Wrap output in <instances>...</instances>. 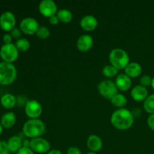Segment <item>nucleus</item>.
<instances>
[{
	"label": "nucleus",
	"instance_id": "2",
	"mask_svg": "<svg viewBox=\"0 0 154 154\" xmlns=\"http://www.w3.org/2000/svg\"><path fill=\"white\" fill-rule=\"evenodd\" d=\"M46 131V126L42 120L39 119H29L25 122L23 126L22 132L28 138H35L44 135Z\"/></svg>",
	"mask_w": 154,
	"mask_h": 154
},
{
	"label": "nucleus",
	"instance_id": "39",
	"mask_svg": "<svg viewBox=\"0 0 154 154\" xmlns=\"http://www.w3.org/2000/svg\"><path fill=\"white\" fill-rule=\"evenodd\" d=\"M3 132V126L1 124V123H0V135H1V134Z\"/></svg>",
	"mask_w": 154,
	"mask_h": 154
},
{
	"label": "nucleus",
	"instance_id": "42",
	"mask_svg": "<svg viewBox=\"0 0 154 154\" xmlns=\"http://www.w3.org/2000/svg\"><path fill=\"white\" fill-rule=\"evenodd\" d=\"M5 154H11V153H10V152H8V153H5Z\"/></svg>",
	"mask_w": 154,
	"mask_h": 154
},
{
	"label": "nucleus",
	"instance_id": "38",
	"mask_svg": "<svg viewBox=\"0 0 154 154\" xmlns=\"http://www.w3.org/2000/svg\"><path fill=\"white\" fill-rule=\"evenodd\" d=\"M47 154H63L62 153V151H60V150H57V149H52V150H50Z\"/></svg>",
	"mask_w": 154,
	"mask_h": 154
},
{
	"label": "nucleus",
	"instance_id": "23",
	"mask_svg": "<svg viewBox=\"0 0 154 154\" xmlns=\"http://www.w3.org/2000/svg\"><path fill=\"white\" fill-rule=\"evenodd\" d=\"M14 45L19 52H25L30 48L29 42L28 39L25 38H21L17 40Z\"/></svg>",
	"mask_w": 154,
	"mask_h": 154
},
{
	"label": "nucleus",
	"instance_id": "9",
	"mask_svg": "<svg viewBox=\"0 0 154 154\" xmlns=\"http://www.w3.org/2000/svg\"><path fill=\"white\" fill-rule=\"evenodd\" d=\"M24 111L29 119H38L42 114V106L37 100H29L24 107Z\"/></svg>",
	"mask_w": 154,
	"mask_h": 154
},
{
	"label": "nucleus",
	"instance_id": "8",
	"mask_svg": "<svg viewBox=\"0 0 154 154\" xmlns=\"http://www.w3.org/2000/svg\"><path fill=\"white\" fill-rule=\"evenodd\" d=\"M38 28L39 25L38 21L31 17L23 18L20 23V29L22 32L29 35H32L35 34Z\"/></svg>",
	"mask_w": 154,
	"mask_h": 154
},
{
	"label": "nucleus",
	"instance_id": "17",
	"mask_svg": "<svg viewBox=\"0 0 154 154\" xmlns=\"http://www.w3.org/2000/svg\"><path fill=\"white\" fill-rule=\"evenodd\" d=\"M141 72H142V67L139 63L136 62L129 63L128 66L125 68V74L131 78L140 76Z\"/></svg>",
	"mask_w": 154,
	"mask_h": 154
},
{
	"label": "nucleus",
	"instance_id": "40",
	"mask_svg": "<svg viewBox=\"0 0 154 154\" xmlns=\"http://www.w3.org/2000/svg\"><path fill=\"white\" fill-rule=\"evenodd\" d=\"M151 87H152V88L154 90V77L153 78H152V83H151Z\"/></svg>",
	"mask_w": 154,
	"mask_h": 154
},
{
	"label": "nucleus",
	"instance_id": "6",
	"mask_svg": "<svg viewBox=\"0 0 154 154\" xmlns=\"http://www.w3.org/2000/svg\"><path fill=\"white\" fill-rule=\"evenodd\" d=\"M98 90L102 96L108 99H111L117 94V89L115 82L111 80H104L101 81L98 85Z\"/></svg>",
	"mask_w": 154,
	"mask_h": 154
},
{
	"label": "nucleus",
	"instance_id": "18",
	"mask_svg": "<svg viewBox=\"0 0 154 154\" xmlns=\"http://www.w3.org/2000/svg\"><path fill=\"white\" fill-rule=\"evenodd\" d=\"M8 147L10 153H17L23 147V140L18 135H13L7 141Z\"/></svg>",
	"mask_w": 154,
	"mask_h": 154
},
{
	"label": "nucleus",
	"instance_id": "3",
	"mask_svg": "<svg viewBox=\"0 0 154 154\" xmlns=\"http://www.w3.org/2000/svg\"><path fill=\"white\" fill-rule=\"evenodd\" d=\"M17 76V71L13 63H0V84L8 86L13 84Z\"/></svg>",
	"mask_w": 154,
	"mask_h": 154
},
{
	"label": "nucleus",
	"instance_id": "33",
	"mask_svg": "<svg viewBox=\"0 0 154 154\" xmlns=\"http://www.w3.org/2000/svg\"><path fill=\"white\" fill-rule=\"evenodd\" d=\"M147 125L151 130L154 131V114L149 115L147 118Z\"/></svg>",
	"mask_w": 154,
	"mask_h": 154
},
{
	"label": "nucleus",
	"instance_id": "12",
	"mask_svg": "<svg viewBox=\"0 0 154 154\" xmlns=\"http://www.w3.org/2000/svg\"><path fill=\"white\" fill-rule=\"evenodd\" d=\"M81 27L86 32H92L98 26V20L93 15H85L80 21Z\"/></svg>",
	"mask_w": 154,
	"mask_h": 154
},
{
	"label": "nucleus",
	"instance_id": "25",
	"mask_svg": "<svg viewBox=\"0 0 154 154\" xmlns=\"http://www.w3.org/2000/svg\"><path fill=\"white\" fill-rule=\"evenodd\" d=\"M117 72H118V69H116L114 66H113L111 64L106 65L102 69V74H103V75L108 78L116 76L117 75Z\"/></svg>",
	"mask_w": 154,
	"mask_h": 154
},
{
	"label": "nucleus",
	"instance_id": "13",
	"mask_svg": "<svg viewBox=\"0 0 154 154\" xmlns=\"http://www.w3.org/2000/svg\"><path fill=\"white\" fill-rule=\"evenodd\" d=\"M77 48L81 52H87L92 48L93 45V39L90 35H82L77 41Z\"/></svg>",
	"mask_w": 154,
	"mask_h": 154
},
{
	"label": "nucleus",
	"instance_id": "16",
	"mask_svg": "<svg viewBox=\"0 0 154 154\" xmlns=\"http://www.w3.org/2000/svg\"><path fill=\"white\" fill-rule=\"evenodd\" d=\"M87 146L91 152L98 153L102 150L103 143L100 137L96 135H91L87 138Z\"/></svg>",
	"mask_w": 154,
	"mask_h": 154
},
{
	"label": "nucleus",
	"instance_id": "34",
	"mask_svg": "<svg viewBox=\"0 0 154 154\" xmlns=\"http://www.w3.org/2000/svg\"><path fill=\"white\" fill-rule=\"evenodd\" d=\"M67 154H83L81 150L76 147H70L67 150Z\"/></svg>",
	"mask_w": 154,
	"mask_h": 154
},
{
	"label": "nucleus",
	"instance_id": "7",
	"mask_svg": "<svg viewBox=\"0 0 154 154\" xmlns=\"http://www.w3.org/2000/svg\"><path fill=\"white\" fill-rule=\"evenodd\" d=\"M29 147L34 151V153H48L51 150V144L48 140L42 137H38L30 140Z\"/></svg>",
	"mask_w": 154,
	"mask_h": 154
},
{
	"label": "nucleus",
	"instance_id": "19",
	"mask_svg": "<svg viewBox=\"0 0 154 154\" xmlns=\"http://www.w3.org/2000/svg\"><path fill=\"white\" fill-rule=\"evenodd\" d=\"M17 121V117L15 114L12 111L6 112L1 117V124L2 125L3 128L5 129H11L15 125Z\"/></svg>",
	"mask_w": 154,
	"mask_h": 154
},
{
	"label": "nucleus",
	"instance_id": "30",
	"mask_svg": "<svg viewBox=\"0 0 154 154\" xmlns=\"http://www.w3.org/2000/svg\"><path fill=\"white\" fill-rule=\"evenodd\" d=\"M28 102L29 100L25 96H19L17 98V105H21V106L24 105V107H25V105H26Z\"/></svg>",
	"mask_w": 154,
	"mask_h": 154
},
{
	"label": "nucleus",
	"instance_id": "11",
	"mask_svg": "<svg viewBox=\"0 0 154 154\" xmlns=\"http://www.w3.org/2000/svg\"><path fill=\"white\" fill-rule=\"evenodd\" d=\"M16 25V17L12 12L7 11L0 15V28L5 32H11Z\"/></svg>",
	"mask_w": 154,
	"mask_h": 154
},
{
	"label": "nucleus",
	"instance_id": "26",
	"mask_svg": "<svg viewBox=\"0 0 154 154\" xmlns=\"http://www.w3.org/2000/svg\"><path fill=\"white\" fill-rule=\"evenodd\" d=\"M35 35L38 38L47 39L48 38H49L50 35H51V32H50L49 29L48 27L45 26H39V28L38 29Z\"/></svg>",
	"mask_w": 154,
	"mask_h": 154
},
{
	"label": "nucleus",
	"instance_id": "1",
	"mask_svg": "<svg viewBox=\"0 0 154 154\" xmlns=\"http://www.w3.org/2000/svg\"><path fill=\"white\" fill-rule=\"evenodd\" d=\"M134 117L131 111L126 108H118L114 111L111 117V123L114 128L119 130L130 129L134 123Z\"/></svg>",
	"mask_w": 154,
	"mask_h": 154
},
{
	"label": "nucleus",
	"instance_id": "14",
	"mask_svg": "<svg viewBox=\"0 0 154 154\" xmlns=\"http://www.w3.org/2000/svg\"><path fill=\"white\" fill-rule=\"evenodd\" d=\"M115 84L117 89L120 91H127L132 87V78H129L125 73L120 74L116 78Z\"/></svg>",
	"mask_w": 154,
	"mask_h": 154
},
{
	"label": "nucleus",
	"instance_id": "4",
	"mask_svg": "<svg viewBox=\"0 0 154 154\" xmlns=\"http://www.w3.org/2000/svg\"><path fill=\"white\" fill-rule=\"evenodd\" d=\"M109 60L111 65L118 70H120L125 69V68L128 66L130 58L127 52L123 49L114 48L110 52Z\"/></svg>",
	"mask_w": 154,
	"mask_h": 154
},
{
	"label": "nucleus",
	"instance_id": "20",
	"mask_svg": "<svg viewBox=\"0 0 154 154\" xmlns=\"http://www.w3.org/2000/svg\"><path fill=\"white\" fill-rule=\"evenodd\" d=\"M0 102L5 109H11L17 105V98L13 94L5 93L1 97Z\"/></svg>",
	"mask_w": 154,
	"mask_h": 154
},
{
	"label": "nucleus",
	"instance_id": "31",
	"mask_svg": "<svg viewBox=\"0 0 154 154\" xmlns=\"http://www.w3.org/2000/svg\"><path fill=\"white\" fill-rule=\"evenodd\" d=\"M17 154H35V153L30 147H22L18 150Z\"/></svg>",
	"mask_w": 154,
	"mask_h": 154
},
{
	"label": "nucleus",
	"instance_id": "10",
	"mask_svg": "<svg viewBox=\"0 0 154 154\" xmlns=\"http://www.w3.org/2000/svg\"><path fill=\"white\" fill-rule=\"evenodd\" d=\"M38 11L45 17H51L56 15L58 11L57 4L53 0H43L38 5Z\"/></svg>",
	"mask_w": 154,
	"mask_h": 154
},
{
	"label": "nucleus",
	"instance_id": "22",
	"mask_svg": "<svg viewBox=\"0 0 154 154\" xmlns=\"http://www.w3.org/2000/svg\"><path fill=\"white\" fill-rule=\"evenodd\" d=\"M57 16L58 17L60 21L64 23H68L71 22L73 18V14H72V11L66 8L59 10L57 11Z\"/></svg>",
	"mask_w": 154,
	"mask_h": 154
},
{
	"label": "nucleus",
	"instance_id": "41",
	"mask_svg": "<svg viewBox=\"0 0 154 154\" xmlns=\"http://www.w3.org/2000/svg\"><path fill=\"white\" fill-rule=\"evenodd\" d=\"M86 154H97V153H95V152H89V153H86Z\"/></svg>",
	"mask_w": 154,
	"mask_h": 154
},
{
	"label": "nucleus",
	"instance_id": "35",
	"mask_svg": "<svg viewBox=\"0 0 154 154\" xmlns=\"http://www.w3.org/2000/svg\"><path fill=\"white\" fill-rule=\"evenodd\" d=\"M2 41L4 42V45H8V44H11L12 37L10 33H5L2 37Z\"/></svg>",
	"mask_w": 154,
	"mask_h": 154
},
{
	"label": "nucleus",
	"instance_id": "5",
	"mask_svg": "<svg viewBox=\"0 0 154 154\" xmlns=\"http://www.w3.org/2000/svg\"><path fill=\"white\" fill-rule=\"evenodd\" d=\"M19 57V51L17 49L14 44L3 45L0 48V57L3 62L13 63Z\"/></svg>",
	"mask_w": 154,
	"mask_h": 154
},
{
	"label": "nucleus",
	"instance_id": "29",
	"mask_svg": "<svg viewBox=\"0 0 154 154\" xmlns=\"http://www.w3.org/2000/svg\"><path fill=\"white\" fill-rule=\"evenodd\" d=\"M9 152L7 141H0V154H5Z\"/></svg>",
	"mask_w": 154,
	"mask_h": 154
},
{
	"label": "nucleus",
	"instance_id": "32",
	"mask_svg": "<svg viewBox=\"0 0 154 154\" xmlns=\"http://www.w3.org/2000/svg\"><path fill=\"white\" fill-rule=\"evenodd\" d=\"M131 113H132V115L133 116L134 119H135L141 117V114H142V111H141V108H134L131 111Z\"/></svg>",
	"mask_w": 154,
	"mask_h": 154
},
{
	"label": "nucleus",
	"instance_id": "27",
	"mask_svg": "<svg viewBox=\"0 0 154 154\" xmlns=\"http://www.w3.org/2000/svg\"><path fill=\"white\" fill-rule=\"evenodd\" d=\"M152 83V78L147 75H144L141 77L140 78V85L143 86L144 87L151 86Z\"/></svg>",
	"mask_w": 154,
	"mask_h": 154
},
{
	"label": "nucleus",
	"instance_id": "37",
	"mask_svg": "<svg viewBox=\"0 0 154 154\" xmlns=\"http://www.w3.org/2000/svg\"><path fill=\"white\" fill-rule=\"evenodd\" d=\"M23 147H30V140L28 138H25L23 140Z\"/></svg>",
	"mask_w": 154,
	"mask_h": 154
},
{
	"label": "nucleus",
	"instance_id": "36",
	"mask_svg": "<svg viewBox=\"0 0 154 154\" xmlns=\"http://www.w3.org/2000/svg\"><path fill=\"white\" fill-rule=\"evenodd\" d=\"M49 22L51 25L56 26L59 23L60 20H59L58 17H57V14H56V15H54V16L51 17H49Z\"/></svg>",
	"mask_w": 154,
	"mask_h": 154
},
{
	"label": "nucleus",
	"instance_id": "15",
	"mask_svg": "<svg viewBox=\"0 0 154 154\" xmlns=\"http://www.w3.org/2000/svg\"><path fill=\"white\" fill-rule=\"evenodd\" d=\"M131 96L136 102H143L148 97V91L147 87L141 85H136L131 90Z\"/></svg>",
	"mask_w": 154,
	"mask_h": 154
},
{
	"label": "nucleus",
	"instance_id": "28",
	"mask_svg": "<svg viewBox=\"0 0 154 154\" xmlns=\"http://www.w3.org/2000/svg\"><path fill=\"white\" fill-rule=\"evenodd\" d=\"M10 35H11L12 38H15L17 40L21 38V36H22V31L20 30V29L17 28V27H15L10 32Z\"/></svg>",
	"mask_w": 154,
	"mask_h": 154
},
{
	"label": "nucleus",
	"instance_id": "24",
	"mask_svg": "<svg viewBox=\"0 0 154 154\" xmlns=\"http://www.w3.org/2000/svg\"><path fill=\"white\" fill-rule=\"evenodd\" d=\"M144 109L150 114H154V93L150 95L144 102Z\"/></svg>",
	"mask_w": 154,
	"mask_h": 154
},
{
	"label": "nucleus",
	"instance_id": "21",
	"mask_svg": "<svg viewBox=\"0 0 154 154\" xmlns=\"http://www.w3.org/2000/svg\"><path fill=\"white\" fill-rule=\"evenodd\" d=\"M110 100H111V104L114 106L119 108H123L126 106V103H127V99H126V96L124 95L121 94V93H117V94H116Z\"/></svg>",
	"mask_w": 154,
	"mask_h": 154
}]
</instances>
